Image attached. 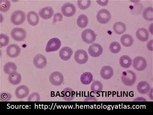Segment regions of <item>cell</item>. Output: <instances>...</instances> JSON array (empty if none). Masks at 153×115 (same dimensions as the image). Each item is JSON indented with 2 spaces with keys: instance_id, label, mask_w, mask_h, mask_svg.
I'll return each instance as SVG.
<instances>
[{
  "instance_id": "1",
  "label": "cell",
  "mask_w": 153,
  "mask_h": 115,
  "mask_svg": "<svg viewBox=\"0 0 153 115\" xmlns=\"http://www.w3.org/2000/svg\"><path fill=\"white\" fill-rule=\"evenodd\" d=\"M121 79L123 83L125 85L131 86L136 82V76L134 72L128 70L123 73Z\"/></svg>"
},
{
  "instance_id": "2",
  "label": "cell",
  "mask_w": 153,
  "mask_h": 115,
  "mask_svg": "<svg viewBox=\"0 0 153 115\" xmlns=\"http://www.w3.org/2000/svg\"><path fill=\"white\" fill-rule=\"evenodd\" d=\"M81 37L84 42L90 44L95 42L96 35L95 32L92 29H85L82 32Z\"/></svg>"
},
{
  "instance_id": "3",
  "label": "cell",
  "mask_w": 153,
  "mask_h": 115,
  "mask_svg": "<svg viewBox=\"0 0 153 115\" xmlns=\"http://www.w3.org/2000/svg\"><path fill=\"white\" fill-rule=\"evenodd\" d=\"M61 43L57 38H53L50 40L47 44L46 51L47 52L56 51L60 48Z\"/></svg>"
},
{
  "instance_id": "4",
  "label": "cell",
  "mask_w": 153,
  "mask_h": 115,
  "mask_svg": "<svg viewBox=\"0 0 153 115\" xmlns=\"http://www.w3.org/2000/svg\"><path fill=\"white\" fill-rule=\"evenodd\" d=\"M26 19L25 13L20 10H17L12 15L11 21L15 25H19L24 22Z\"/></svg>"
},
{
  "instance_id": "5",
  "label": "cell",
  "mask_w": 153,
  "mask_h": 115,
  "mask_svg": "<svg viewBox=\"0 0 153 115\" xmlns=\"http://www.w3.org/2000/svg\"><path fill=\"white\" fill-rule=\"evenodd\" d=\"M98 21L101 24H106L110 21L111 19V15L110 12L106 9L100 10L97 15Z\"/></svg>"
},
{
  "instance_id": "6",
  "label": "cell",
  "mask_w": 153,
  "mask_h": 115,
  "mask_svg": "<svg viewBox=\"0 0 153 115\" xmlns=\"http://www.w3.org/2000/svg\"><path fill=\"white\" fill-rule=\"evenodd\" d=\"M49 81L53 85L59 86L62 84L64 81L62 74L59 72H55L52 73L49 77Z\"/></svg>"
},
{
  "instance_id": "7",
  "label": "cell",
  "mask_w": 153,
  "mask_h": 115,
  "mask_svg": "<svg viewBox=\"0 0 153 115\" xmlns=\"http://www.w3.org/2000/svg\"><path fill=\"white\" fill-rule=\"evenodd\" d=\"M74 59L76 63L80 64H84L87 62L88 56L86 51L79 49L76 51L74 55Z\"/></svg>"
},
{
  "instance_id": "8",
  "label": "cell",
  "mask_w": 153,
  "mask_h": 115,
  "mask_svg": "<svg viewBox=\"0 0 153 115\" xmlns=\"http://www.w3.org/2000/svg\"><path fill=\"white\" fill-rule=\"evenodd\" d=\"M26 32L24 29L16 28L13 29L11 32V35L13 39L16 41L24 40L26 37Z\"/></svg>"
},
{
  "instance_id": "9",
  "label": "cell",
  "mask_w": 153,
  "mask_h": 115,
  "mask_svg": "<svg viewBox=\"0 0 153 115\" xmlns=\"http://www.w3.org/2000/svg\"><path fill=\"white\" fill-rule=\"evenodd\" d=\"M88 51L91 56L93 57H98L102 54L103 48L99 44L94 43L89 46Z\"/></svg>"
},
{
  "instance_id": "10",
  "label": "cell",
  "mask_w": 153,
  "mask_h": 115,
  "mask_svg": "<svg viewBox=\"0 0 153 115\" xmlns=\"http://www.w3.org/2000/svg\"><path fill=\"white\" fill-rule=\"evenodd\" d=\"M61 11L64 16L71 17L75 14L76 8L74 5L68 2L63 5L62 7Z\"/></svg>"
},
{
  "instance_id": "11",
  "label": "cell",
  "mask_w": 153,
  "mask_h": 115,
  "mask_svg": "<svg viewBox=\"0 0 153 115\" xmlns=\"http://www.w3.org/2000/svg\"><path fill=\"white\" fill-rule=\"evenodd\" d=\"M147 62L145 59L141 56L135 58L133 61V66L134 69L138 71L145 70L147 67Z\"/></svg>"
},
{
  "instance_id": "12",
  "label": "cell",
  "mask_w": 153,
  "mask_h": 115,
  "mask_svg": "<svg viewBox=\"0 0 153 115\" xmlns=\"http://www.w3.org/2000/svg\"><path fill=\"white\" fill-rule=\"evenodd\" d=\"M33 63L34 66L37 68L42 69L46 67L47 60L45 56L42 54H38L34 57Z\"/></svg>"
},
{
  "instance_id": "13",
  "label": "cell",
  "mask_w": 153,
  "mask_h": 115,
  "mask_svg": "<svg viewBox=\"0 0 153 115\" xmlns=\"http://www.w3.org/2000/svg\"><path fill=\"white\" fill-rule=\"evenodd\" d=\"M61 96L65 101H71L74 99L76 93L71 88H65L61 92Z\"/></svg>"
},
{
  "instance_id": "14",
  "label": "cell",
  "mask_w": 153,
  "mask_h": 115,
  "mask_svg": "<svg viewBox=\"0 0 153 115\" xmlns=\"http://www.w3.org/2000/svg\"><path fill=\"white\" fill-rule=\"evenodd\" d=\"M21 49L20 47L16 45H11L9 46L7 49V55L11 58H16L20 54Z\"/></svg>"
},
{
  "instance_id": "15",
  "label": "cell",
  "mask_w": 153,
  "mask_h": 115,
  "mask_svg": "<svg viewBox=\"0 0 153 115\" xmlns=\"http://www.w3.org/2000/svg\"><path fill=\"white\" fill-rule=\"evenodd\" d=\"M114 74V72L112 68L108 66L103 67L100 71L101 77L105 80H108L111 79L112 77Z\"/></svg>"
},
{
  "instance_id": "16",
  "label": "cell",
  "mask_w": 153,
  "mask_h": 115,
  "mask_svg": "<svg viewBox=\"0 0 153 115\" xmlns=\"http://www.w3.org/2000/svg\"><path fill=\"white\" fill-rule=\"evenodd\" d=\"M73 54V50L68 47H63L59 52L60 58L62 60L65 61L69 60Z\"/></svg>"
},
{
  "instance_id": "17",
  "label": "cell",
  "mask_w": 153,
  "mask_h": 115,
  "mask_svg": "<svg viewBox=\"0 0 153 115\" xmlns=\"http://www.w3.org/2000/svg\"><path fill=\"white\" fill-rule=\"evenodd\" d=\"M15 94L17 98L19 99L24 98L28 95L29 88L25 85H21L16 88Z\"/></svg>"
},
{
  "instance_id": "18",
  "label": "cell",
  "mask_w": 153,
  "mask_h": 115,
  "mask_svg": "<svg viewBox=\"0 0 153 115\" xmlns=\"http://www.w3.org/2000/svg\"><path fill=\"white\" fill-rule=\"evenodd\" d=\"M39 13L41 17L46 20L51 18L54 14L53 9L49 7L42 8L40 10Z\"/></svg>"
},
{
  "instance_id": "19",
  "label": "cell",
  "mask_w": 153,
  "mask_h": 115,
  "mask_svg": "<svg viewBox=\"0 0 153 115\" xmlns=\"http://www.w3.org/2000/svg\"><path fill=\"white\" fill-rule=\"evenodd\" d=\"M28 21L32 26H36L39 21V18L37 14L34 11H31L27 14Z\"/></svg>"
},
{
  "instance_id": "20",
  "label": "cell",
  "mask_w": 153,
  "mask_h": 115,
  "mask_svg": "<svg viewBox=\"0 0 153 115\" xmlns=\"http://www.w3.org/2000/svg\"><path fill=\"white\" fill-rule=\"evenodd\" d=\"M8 80L13 85L19 84L22 81L21 75L16 71L11 72L8 77Z\"/></svg>"
},
{
  "instance_id": "21",
  "label": "cell",
  "mask_w": 153,
  "mask_h": 115,
  "mask_svg": "<svg viewBox=\"0 0 153 115\" xmlns=\"http://www.w3.org/2000/svg\"><path fill=\"white\" fill-rule=\"evenodd\" d=\"M136 35L137 39L142 42H146L149 39V32L145 29L140 28L138 29Z\"/></svg>"
},
{
  "instance_id": "22",
  "label": "cell",
  "mask_w": 153,
  "mask_h": 115,
  "mask_svg": "<svg viewBox=\"0 0 153 115\" xmlns=\"http://www.w3.org/2000/svg\"><path fill=\"white\" fill-rule=\"evenodd\" d=\"M120 42L122 45L125 47H129L133 45L134 40L133 38L130 35H123L120 38Z\"/></svg>"
},
{
  "instance_id": "23",
  "label": "cell",
  "mask_w": 153,
  "mask_h": 115,
  "mask_svg": "<svg viewBox=\"0 0 153 115\" xmlns=\"http://www.w3.org/2000/svg\"><path fill=\"white\" fill-rule=\"evenodd\" d=\"M137 89L140 93L145 94L149 92L150 86L148 82L145 81H141L137 84Z\"/></svg>"
},
{
  "instance_id": "24",
  "label": "cell",
  "mask_w": 153,
  "mask_h": 115,
  "mask_svg": "<svg viewBox=\"0 0 153 115\" xmlns=\"http://www.w3.org/2000/svg\"><path fill=\"white\" fill-rule=\"evenodd\" d=\"M120 65L125 69L128 68L131 66L132 61L131 58L127 55H123L120 59Z\"/></svg>"
},
{
  "instance_id": "25",
  "label": "cell",
  "mask_w": 153,
  "mask_h": 115,
  "mask_svg": "<svg viewBox=\"0 0 153 115\" xmlns=\"http://www.w3.org/2000/svg\"><path fill=\"white\" fill-rule=\"evenodd\" d=\"M114 31L117 34H121L126 30V26L124 23L118 22L114 23L113 26Z\"/></svg>"
},
{
  "instance_id": "26",
  "label": "cell",
  "mask_w": 153,
  "mask_h": 115,
  "mask_svg": "<svg viewBox=\"0 0 153 115\" xmlns=\"http://www.w3.org/2000/svg\"><path fill=\"white\" fill-rule=\"evenodd\" d=\"M93 79L92 74L90 72H85L82 74L80 78L81 83L85 85H89L92 82Z\"/></svg>"
},
{
  "instance_id": "27",
  "label": "cell",
  "mask_w": 153,
  "mask_h": 115,
  "mask_svg": "<svg viewBox=\"0 0 153 115\" xmlns=\"http://www.w3.org/2000/svg\"><path fill=\"white\" fill-rule=\"evenodd\" d=\"M88 23V19L86 15L82 14L78 17L77 24L79 27L81 28H84L86 27Z\"/></svg>"
},
{
  "instance_id": "28",
  "label": "cell",
  "mask_w": 153,
  "mask_h": 115,
  "mask_svg": "<svg viewBox=\"0 0 153 115\" xmlns=\"http://www.w3.org/2000/svg\"><path fill=\"white\" fill-rule=\"evenodd\" d=\"M102 84L99 81H96L93 82L91 85V90L94 94H97L98 92H101L103 89Z\"/></svg>"
},
{
  "instance_id": "29",
  "label": "cell",
  "mask_w": 153,
  "mask_h": 115,
  "mask_svg": "<svg viewBox=\"0 0 153 115\" xmlns=\"http://www.w3.org/2000/svg\"><path fill=\"white\" fill-rule=\"evenodd\" d=\"M17 69L16 65L12 62H10L5 65L4 67V71L6 73L10 75L14 71H16Z\"/></svg>"
},
{
  "instance_id": "30",
  "label": "cell",
  "mask_w": 153,
  "mask_h": 115,
  "mask_svg": "<svg viewBox=\"0 0 153 115\" xmlns=\"http://www.w3.org/2000/svg\"><path fill=\"white\" fill-rule=\"evenodd\" d=\"M153 8L152 7L147 8L144 10L143 13V16L145 19L149 21H152L153 17Z\"/></svg>"
},
{
  "instance_id": "31",
  "label": "cell",
  "mask_w": 153,
  "mask_h": 115,
  "mask_svg": "<svg viewBox=\"0 0 153 115\" xmlns=\"http://www.w3.org/2000/svg\"><path fill=\"white\" fill-rule=\"evenodd\" d=\"M109 49L111 52L114 54H117L120 51L121 49V46L119 42H113L111 43Z\"/></svg>"
},
{
  "instance_id": "32",
  "label": "cell",
  "mask_w": 153,
  "mask_h": 115,
  "mask_svg": "<svg viewBox=\"0 0 153 115\" xmlns=\"http://www.w3.org/2000/svg\"><path fill=\"white\" fill-rule=\"evenodd\" d=\"M91 4L90 0H79L77 4L79 8L82 10H85L89 8Z\"/></svg>"
},
{
  "instance_id": "33",
  "label": "cell",
  "mask_w": 153,
  "mask_h": 115,
  "mask_svg": "<svg viewBox=\"0 0 153 115\" xmlns=\"http://www.w3.org/2000/svg\"><path fill=\"white\" fill-rule=\"evenodd\" d=\"M1 7L0 10L3 12H6L9 10L10 7V2L7 0H1L0 1Z\"/></svg>"
},
{
  "instance_id": "34",
  "label": "cell",
  "mask_w": 153,
  "mask_h": 115,
  "mask_svg": "<svg viewBox=\"0 0 153 115\" xmlns=\"http://www.w3.org/2000/svg\"><path fill=\"white\" fill-rule=\"evenodd\" d=\"M0 45L1 47L6 46L9 43V39L7 35L1 34L0 35Z\"/></svg>"
},
{
  "instance_id": "35",
  "label": "cell",
  "mask_w": 153,
  "mask_h": 115,
  "mask_svg": "<svg viewBox=\"0 0 153 115\" xmlns=\"http://www.w3.org/2000/svg\"><path fill=\"white\" fill-rule=\"evenodd\" d=\"M40 96L39 94L37 92L32 93L28 99V102H39L40 101Z\"/></svg>"
},
{
  "instance_id": "36",
  "label": "cell",
  "mask_w": 153,
  "mask_h": 115,
  "mask_svg": "<svg viewBox=\"0 0 153 115\" xmlns=\"http://www.w3.org/2000/svg\"><path fill=\"white\" fill-rule=\"evenodd\" d=\"M11 98V96L9 93L4 92L1 94V101H9Z\"/></svg>"
},
{
  "instance_id": "37",
  "label": "cell",
  "mask_w": 153,
  "mask_h": 115,
  "mask_svg": "<svg viewBox=\"0 0 153 115\" xmlns=\"http://www.w3.org/2000/svg\"><path fill=\"white\" fill-rule=\"evenodd\" d=\"M63 18V15L60 13H57L54 16L53 23H55L58 21H62Z\"/></svg>"
},
{
  "instance_id": "38",
  "label": "cell",
  "mask_w": 153,
  "mask_h": 115,
  "mask_svg": "<svg viewBox=\"0 0 153 115\" xmlns=\"http://www.w3.org/2000/svg\"><path fill=\"white\" fill-rule=\"evenodd\" d=\"M108 1H97V3L100 5L102 6H105L107 5L108 4Z\"/></svg>"
}]
</instances>
